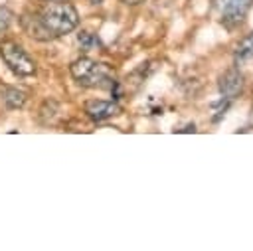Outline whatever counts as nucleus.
I'll return each mask as SVG.
<instances>
[{
    "instance_id": "obj_1",
    "label": "nucleus",
    "mask_w": 253,
    "mask_h": 251,
    "mask_svg": "<svg viewBox=\"0 0 253 251\" xmlns=\"http://www.w3.org/2000/svg\"><path fill=\"white\" fill-rule=\"evenodd\" d=\"M34 24H26V30L36 40H51L73 32L79 24L77 10L63 0H49L42 6Z\"/></svg>"
},
{
    "instance_id": "obj_2",
    "label": "nucleus",
    "mask_w": 253,
    "mask_h": 251,
    "mask_svg": "<svg viewBox=\"0 0 253 251\" xmlns=\"http://www.w3.org/2000/svg\"><path fill=\"white\" fill-rule=\"evenodd\" d=\"M71 75L73 79L83 85V87H111L115 85V79H113V71L105 65V63H99L95 59H89V57H79L71 63Z\"/></svg>"
},
{
    "instance_id": "obj_3",
    "label": "nucleus",
    "mask_w": 253,
    "mask_h": 251,
    "mask_svg": "<svg viewBox=\"0 0 253 251\" xmlns=\"http://www.w3.org/2000/svg\"><path fill=\"white\" fill-rule=\"evenodd\" d=\"M253 0H213V12L221 26L227 30L237 28L249 14Z\"/></svg>"
},
{
    "instance_id": "obj_4",
    "label": "nucleus",
    "mask_w": 253,
    "mask_h": 251,
    "mask_svg": "<svg viewBox=\"0 0 253 251\" xmlns=\"http://www.w3.org/2000/svg\"><path fill=\"white\" fill-rule=\"evenodd\" d=\"M0 55L4 63L20 77H28L36 73V61L28 55V51L18 45L16 42H2L0 43Z\"/></svg>"
},
{
    "instance_id": "obj_5",
    "label": "nucleus",
    "mask_w": 253,
    "mask_h": 251,
    "mask_svg": "<svg viewBox=\"0 0 253 251\" xmlns=\"http://www.w3.org/2000/svg\"><path fill=\"white\" fill-rule=\"evenodd\" d=\"M85 113H87V117L91 119V121H105V119H111V117H115V115H119L121 113V107H119V103H115V101H105V99H91V101H87L85 103Z\"/></svg>"
},
{
    "instance_id": "obj_6",
    "label": "nucleus",
    "mask_w": 253,
    "mask_h": 251,
    "mask_svg": "<svg viewBox=\"0 0 253 251\" xmlns=\"http://www.w3.org/2000/svg\"><path fill=\"white\" fill-rule=\"evenodd\" d=\"M217 87H219V93L225 99H235L243 91V73L237 67L227 69L223 75H219Z\"/></svg>"
},
{
    "instance_id": "obj_7",
    "label": "nucleus",
    "mask_w": 253,
    "mask_h": 251,
    "mask_svg": "<svg viewBox=\"0 0 253 251\" xmlns=\"http://www.w3.org/2000/svg\"><path fill=\"white\" fill-rule=\"evenodd\" d=\"M251 57H253V32L247 34V36L235 45L233 61H235V65H239V63H243V61H247V59H251Z\"/></svg>"
},
{
    "instance_id": "obj_8",
    "label": "nucleus",
    "mask_w": 253,
    "mask_h": 251,
    "mask_svg": "<svg viewBox=\"0 0 253 251\" xmlns=\"http://www.w3.org/2000/svg\"><path fill=\"white\" fill-rule=\"evenodd\" d=\"M2 99L8 109H20L26 103V93L18 87H2Z\"/></svg>"
},
{
    "instance_id": "obj_9",
    "label": "nucleus",
    "mask_w": 253,
    "mask_h": 251,
    "mask_svg": "<svg viewBox=\"0 0 253 251\" xmlns=\"http://www.w3.org/2000/svg\"><path fill=\"white\" fill-rule=\"evenodd\" d=\"M77 42H79V45H81L83 49H93L95 45H101L99 38L93 36L91 32H81V34L77 36Z\"/></svg>"
},
{
    "instance_id": "obj_10",
    "label": "nucleus",
    "mask_w": 253,
    "mask_h": 251,
    "mask_svg": "<svg viewBox=\"0 0 253 251\" xmlns=\"http://www.w3.org/2000/svg\"><path fill=\"white\" fill-rule=\"evenodd\" d=\"M10 12L4 8V6H0V36L8 30V26H10Z\"/></svg>"
},
{
    "instance_id": "obj_11",
    "label": "nucleus",
    "mask_w": 253,
    "mask_h": 251,
    "mask_svg": "<svg viewBox=\"0 0 253 251\" xmlns=\"http://www.w3.org/2000/svg\"><path fill=\"white\" fill-rule=\"evenodd\" d=\"M121 2L128 4V6H134V4H140V2H144V0H121Z\"/></svg>"
},
{
    "instance_id": "obj_12",
    "label": "nucleus",
    "mask_w": 253,
    "mask_h": 251,
    "mask_svg": "<svg viewBox=\"0 0 253 251\" xmlns=\"http://www.w3.org/2000/svg\"><path fill=\"white\" fill-rule=\"evenodd\" d=\"M89 2H91V4H101L103 0H89Z\"/></svg>"
}]
</instances>
